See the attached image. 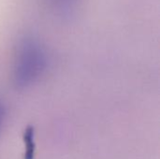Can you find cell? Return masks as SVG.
<instances>
[{"mask_svg": "<svg viewBox=\"0 0 160 159\" xmlns=\"http://www.w3.org/2000/svg\"><path fill=\"white\" fill-rule=\"evenodd\" d=\"M48 66V54L43 44L33 37H23L17 45L11 69L15 87L24 89L44 74Z\"/></svg>", "mask_w": 160, "mask_h": 159, "instance_id": "6da1fadb", "label": "cell"}, {"mask_svg": "<svg viewBox=\"0 0 160 159\" xmlns=\"http://www.w3.org/2000/svg\"><path fill=\"white\" fill-rule=\"evenodd\" d=\"M80 0H47L51 11L57 17L68 18L76 10Z\"/></svg>", "mask_w": 160, "mask_h": 159, "instance_id": "7a4b0ae2", "label": "cell"}, {"mask_svg": "<svg viewBox=\"0 0 160 159\" xmlns=\"http://www.w3.org/2000/svg\"><path fill=\"white\" fill-rule=\"evenodd\" d=\"M23 142L25 145L24 159L35 158L36 142H35V130L33 127H27L23 133Z\"/></svg>", "mask_w": 160, "mask_h": 159, "instance_id": "3957f363", "label": "cell"}, {"mask_svg": "<svg viewBox=\"0 0 160 159\" xmlns=\"http://www.w3.org/2000/svg\"><path fill=\"white\" fill-rule=\"evenodd\" d=\"M5 108L3 106V104L0 102V133H1V130H2V127H3V124H4V121H5Z\"/></svg>", "mask_w": 160, "mask_h": 159, "instance_id": "277c9868", "label": "cell"}]
</instances>
